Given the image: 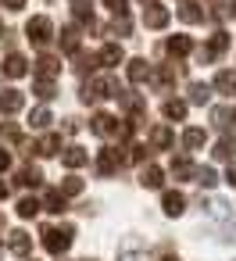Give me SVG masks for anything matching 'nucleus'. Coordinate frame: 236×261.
<instances>
[{"mask_svg":"<svg viewBox=\"0 0 236 261\" xmlns=\"http://www.w3.org/2000/svg\"><path fill=\"white\" fill-rule=\"evenodd\" d=\"M43 250L47 254H65L75 240V225L72 222H61V225H43Z\"/></svg>","mask_w":236,"mask_h":261,"instance_id":"1","label":"nucleus"},{"mask_svg":"<svg viewBox=\"0 0 236 261\" xmlns=\"http://www.w3.org/2000/svg\"><path fill=\"white\" fill-rule=\"evenodd\" d=\"M122 93V86H118V79H111V75H93V79H86L83 83V104H97V100H104V97H118Z\"/></svg>","mask_w":236,"mask_h":261,"instance_id":"2","label":"nucleus"},{"mask_svg":"<svg viewBox=\"0 0 236 261\" xmlns=\"http://www.w3.org/2000/svg\"><path fill=\"white\" fill-rule=\"evenodd\" d=\"M25 36H29V43L47 47V43L54 40V22H50L47 15H36V18H29V22H25Z\"/></svg>","mask_w":236,"mask_h":261,"instance_id":"3","label":"nucleus"},{"mask_svg":"<svg viewBox=\"0 0 236 261\" xmlns=\"http://www.w3.org/2000/svg\"><path fill=\"white\" fill-rule=\"evenodd\" d=\"M225 50H229V33H222V29H218V33H215V36L197 50V61H200V65H211V61H218Z\"/></svg>","mask_w":236,"mask_h":261,"instance_id":"4","label":"nucleus"},{"mask_svg":"<svg viewBox=\"0 0 236 261\" xmlns=\"http://www.w3.org/2000/svg\"><path fill=\"white\" fill-rule=\"evenodd\" d=\"M118 168H122V154L111 150V147H104V150L97 154V175H100V179H111Z\"/></svg>","mask_w":236,"mask_h":261,"instance_id":"5","label":"nucleus"},{"mask_svg":"<svg viewBox=\"0 0 236 261\" xmlns=\"http://www.w3.org/2000/svg\"><path fill=\"white\" fill-rule=\"evenodd\" d=\"M33 72H36V79L54 83V75L61 72V58H54V54H40V58L33 61Z\"/></svg>","mask_w":236,"mask_h":261,"instance_id":"6","label":"nucleus"},{"mask_svg":"<svg viewBox=\"0 0 236 261\" xmlns=\"http://www.w3.org/2000/svg\"><path fill=\"white\" fill-rule=\"evenodd\" d=\"M118 100H122V108L129 111V122H140V118H147V100H143L140 93H129V90H122V93H118Z\"/></svg>","mask_w":236,"mask_h":261,"instance_id":"7","label":"nucleus"},{"mask_svg":"<svg viewBox=\"0 0 236 261\" xmlns=\"http://www.w3.org/2000/svg\"><path fill=\"white\" fill-rule=\"evenodd\" d=\"M90 129H93L97 136H108V140H111V136H118V118L108 115V111H97L93 122H90Z\"/></svg>","mask_w":236,"mask_h":261,"instance_id":"8","label":"nucleus"},{"mask_svg":"<svg viewBox=\"0 0 236 261\" xmlns=\"http://www.w3.org/2000/svg\"><path fill=\"white\" fill-rule=\"evenodd\" d=\"M25 108V93L22 90H4L0 93V115H18Z\"/></svg>","mask_w":236,"mask_h":261,"instance_id":"9","label":"nucleus"},{"mask_svg":"<svg viewBox=\"0 0 236 261\" xmlns=\"http://www.w3.org/2000/svg\"><path fill=\"white\" fill-rule=\"evenodd\" d=\"M168 8H161L158 4V0H154V4H147V11H143V22H147V29H165L168 25Z\"/></svg>","mask_w":236,"mask_h":261,"instance_id":"10","label":"nucleus"},{"mask_svg":"<svg viewBox=\"0 0 236 261\" xmlns=\"http://www.w3.org/2000/svg\"><path fill=\"white\" fill-rule=\"evenodd\" d=\"M179 18H182L186 25H197V22L207 18V11L197 4V0H179Z\"/></svg>","mask_w":236,"mask_h":261,"instance_id":"11","label":"nucleus"},{"mask_svg":"<svg viewBox=\"0 0 236 261\" xmlns=\"http://www.w3.org/2000/svg\"><path fill=\"white\" fill-rule=\"evenodd\" d=\"M125 72H129V83H136V86H140V83H147V79L154 75V65H147V58H133Z\"/></svg>","mask_w":236,"mask_h":261,"instance_id":"12","label":"nucleus"},{"mask_svg":"<svg viewBox=\"0 0 236 261\" xmlns=\"http://www.w3.org/2000/svg\"><path fill=\"white\" fill-rule=\"evenodd\" d=\"M161 211H165V215H172V218H179V215L186 211V197H182L179 190H168V193L161 197Z\"/></svg>","mask_w":236,"mask_h":261,"instance_id":"13","label":"nucleus"},{"mask_svg":"<svg viewBox=\"0 0 236 261\" xmlns=\"http://www.w3.org/2000/svg\"><path fill=\"white\" fill-rule=\"evenodd\" d=\"M8 247H11V254H18V257H29L33 240H29L25 229H15V232H8Z\"/></svg>","mask_w":236,"mask_h":261,"instance_id":"14","label":"nucleus"},{"mask_svg":"<svg viewBox=\"0 0 236 261\" xmlns=\"http://www.w3.org/2000/svg\"><path fill=\"white\" fill-rule=\"evenodd\" d=\"M4 75H8V79H22V75H29V61H25L22 54H8V58H4Z\"/></svg>","mask_w":236,"mask_h":261,"instance_id":"15","label":"nucleus"},{"mask_svg":"<svg viewBox=\"0 0 236 261\" xmlns=\"http://www.w3.org/2000/svg\"><path fill=\"white\" fill-rule=\"evenodd\" d=\"M86 161H90V154H86L79 143H72V147L61 150V165H65V168H83Z\"/></svg>","mask_w":236,"mask_h":261,"instance_id":"16","label":"nucleus"},{"mask_svg":"<svg viewBox=\"0 0 236 261\" xmlns=\"http://www.w3.org/2000/svg\"><path fill=\"white\" fill-rule=\"evenodd\" d=\"M125 61V50L118 47V43H108L100 54H97V65H104V68H115V65H122Z\"/></svg>","mask_w":236,"mask_h":261,"instance_id":"17","label":"nucleus"},{"mask_svg":"<svg viewBox=\"0 0 236 261\" xmlns=\"http://www.w3.org/2000/svg\"><path fill=\"white\" fill-rule=\"evenodd\" d=\"M72 15H75V22H79V25H86V29H97V18H93V8H90V0H75V4H72Z\"/></svg>","mask_w":236,"mask_h":261,"instance_id":"18","label":"nucleus"},{"mask_svg":"<svg viewBox=\"0 0 236 261\" xmlns=\"http://www.w3.org/2000/svg\"><path fill=\"white\" fill-rule=\"evenodd\" d=\"M165 50H168L172 58H186V54L193 50V40H190V36H182V33H179V36H168Z\"/></svg>","mask_w":236,"mask_h":261,"instance_id":"19","label":"nucleus"},{"mask_svg":"<svg viewBox=\"0 0 236 261\" xmlns=\"http://www.w3.org/2000/svg\"><path fill=\"white\" fill-rule=\"evenodd\" d=\"M150 79L158 83V90H161V93H168V90L175 86V79H179V68H175V65H165V68H161V72H154Z\"/></svg>","mask_w":236,"mask_h":261,"instance_id":"20","label":"nucleus"},{"mask_svg":"<svg viewBox=\"0 0 236 261\" xmlns=\"http://www.w3.org/2000/svg\"><path fill=\"white\" fill-rule=\"evenodd\" d=\"M172 143H175V136H172L168 125H154V129H150V147H154V150H168Z\"/></svg>","mask_w":236,"mask_h":261,"instance_id":"21","label":"nucleus"},{"mask_svg":"<svg viewBox=\"0 0 236 261\" xmlns=\"http://www.w3.org/2000/svg\"><path fill=\"white\" fill-rule=\"evenodd\" d=\"M15 182H18V186H25V190H36V186L43 182V172H40V168H33V165H25V168H18Z\"/></svg>","mask_w":236,"mask_h":261,"instance_id":"22","label":"nucleus"},{"mask_svg":"<svg viewBox=\"0 0 236 261\" xmlns=\"http://www.w3.org/2000/svg\"><path fill=\"white\" fill-rule=\"evenodd\" d=\"M211 154H215V161H236V136H222Z\"/></svg>","mask_w":236,"mask_h":261,"instance_id":"23","label":"nucleus"},{"mask_svg":"<svg viewBox=\"0 0 236 261\" xmlns=\"http://www.w3.org/2000/svg\"><path fill=\"white\" fill-rule=\"evenodd\" d=\"M33 150H36L40 158H54V154L61 150V136H54V133H50V136L36 140V143H33Z\"/></svg>","mask_w":236,"mask_h":261,"instance_id":"24","label":"nucleus"},{"mask_svg":"<svg viewBox=\"0 0 236 261\" xmlns=\"http://www.w3.org/2000/svg\"><path fill=\"white\" fill-rule=\"evenodd\" d=\"M161 182H165V172H161L158 165H147V168L140 172V186H147V190H161Z\"/></svg>","mask_w":236,"mask_h":261,"instance_id":"25","label":"nucleus"},{"mask_svg":"<svg viewBox=\"0 0 236 261\" xmlns=\"http://www.w3.org/2000/svg\"><path fill=\"white\" fill-rule=\"evenodd\" d=\"M40 207H47L50 215H65L68 211V197H61V190H47V200Z\"/></svg>","mask_w":236,"mask_h":261,"instance_id":"26","label":"nucleus"},{"mask_svg":"<svg viewBox=\"0 0 236 261\" xmlns=\"http://www.w3.org/2000/svg\"><path fill=\"white\" fill-rule=\"evenodd\" d=\"M161 111H165V118H172V122H182V118H186V111H190V108H186V100H179V97H168V100H165V108H161Z\"/></svg>","mask_w":236,"mask_h":261,"instance_id":"27","label":"nucleus"},{"mask_svg":"<svg viewBox=\"0 0 236 261\" xmlns=\"http://www.w3.org/2000/svg\"><path fill=\"white\" fill-rule=\"evenodd\" d=\"M58 40H61V50H65V54H79V50H83V47H79V33H75L72 25H68V29H61V36H58Z\"/></svg>","mask_w":236,"mask_h":261,"instance_id":"28","label":"nucleus"},{"mask_svg":"<svg viewBox=\"0 0 236 261\" xmlns=\"http://www.w3.org/2000/svg\"><path fill=\"white\" fill-rule=\"evenodd\" d=\"M193 172H197V165L190 158H172V175L175 179H193Z\"/></svg>","mask_w":236,"mask_h":261,"instance_id":"29","label":"nucleus"},{"mask_svg":"<svg viewBox=\"0 0 236 261\" xmlns=\"http://www.w3.org/2000/svg\"><path fill=\"white\" fill-rule=\"evenodd\" d=\"M15 211H18V218H36V215H40V200H36V197H22Z\"/></svg>","mask_w":236,"mask_h":261,"instance_id":"30","label":"nucleus"},{"mask_svg":"<svg viewBox=\"0 0 236 261\" xmlns=\"http://www.w3.org/2000/svg\"><path fill=\"white\" fill-rule=\"evenodd\" d=\"M211 18L225 22V18H236V0H222V4H215V11H207Z\"/></svg>","mask_w":236,"mask_h":261,"instance_id":"31","label":"nucleus"},{"mask_svg":"<svg viewBox=\"0 0 236 261\" xmlns=\"http://www.w3.org/2000/svg\"><path fill=\"white\" fill-rule=\"evenodd\" d=\"M190 100L193 104H207L211 100V86L207 83H190Z\"/></svg>","mask_w":236,"mask_h":261,"instance_id":"32","label":"nucleus"},{"mask_svg":"<svg viewBox=\"0 0 236 261\" xmlns=\"http://www.w3.org/2000/svg\"><path fill=\"white\" fill-rule=\"evenodd\" d=\"M182 147L186 150H200L204 147V129H186L182 133Z\"/></svg>","mask_w":236,"mask_h":261,"instance_id":"33","label":"nucleus"},{"mask_svg":"<svg viewBox=\"0 0 236 261\" xmlns=\"http://www.w3.org/2000/svg\"><path fill=\"white\" fill-rule=\"evenodd\" d=\"M193 182H200L204 190H211V186H218V172L215 168H197L193 172Z\"/></svg>","mask_w":236,"mask_h":261,"instance_id":"34","label":"nucleus"},{"mask_svg":"<svg viewBox=\"0 0 236 261\" xmlns=\"http://www.w3.org/2000/svg\"><path fill=\"white\" fill-rule=\"evenodd\" d=\"M215 90H222V93L232 97V93H236V75H232V72H218V75H215Z\"/></svg>","mask_w":236,"mask_h":261,"instance_id":"35","label":"nucleus"},{"mask_svg":"<svg viewBox=\"0 0 236 261\" xmlns=\"http://www.w3.org/2000/svg\"><path fill=\"white\" fill-rule=\"evenodd\" d=\"M72 58H75V72H79V75H86V68H90V72L97 68V58L86 54V50H79V54H72Z\"/></svg>","mask_w":236,"mask_h":261,"instance_id":"36","label":"nucleus"},{"mask_svg":"<svg viewBox=\"0 0 236 261\" xmlns=\"http://www.w3.org/2000/svg\"><path fill=\"white\" fill-rule=\"evenodd\" d=\"M33 93H36L40 100H54V97H58L54 83H47V79H36V83H33Z\"/></svg>","mask_w":236,"mask_h":261,"instance_id":"37","label":"nucleus"},{"mask_svg":"<svg viewBox=\"0 0 236 261\" xmlns=\"http://www.w3.org/2000/svg\"><path fill=\"white\" fill-rule=\"evenodd\" d=\"M50 122H54V115H50L47 108H36V111L29 115V125H33V129H47Z\"/></svg>","mask_w":236,"mask_h":261,"instance_id":"38","label":"nucleus"},{"mask_svg":"<svg viewBox=\"0 0 236 261\" xmlns=\"http://www.w3.org/2000/svg\"><path fill=\"white\" fill-rule=\"evenodd\" d=\"M79 193H83V179L79 175H68L61 182V197H79Z\"/></svg>","mask_w":236,"mask_h":261,"instance_id":"39","label":"nucleus"},{"mask_svg":"<svg viewBox=\"0 0 236 261\" xmlns=\"http://www.w3.org/2000/svg\"><path fill=\"white\" fill-rule=\"evenodd\" d=\"M229 118H236V115H232V108H215V111H211V122H215L218 129H225V125H229Z\"/></svg>","mask_w":236,"mask_h":261,"instance_id":"40","label":"nucleus"},{"mask_svg":"<svg viewBox=\"0 0 236 261\" xmlns=\"http://www.w3.org/2000/svg\"><path fill=\"white\" fill-rule=\"evenodd\" d=\"M147 154H150V147H143V143H133V147H129V154L122 158V165H125V161H143Z\"/></svg>","mask_w":236,"mask_h":261,"instance_id":"41","label":"nucleus"},{"mask_svg":"<svg viewBox=\"0 0 236 261\" xmlns=\"http://www.w3.org/2000/svg\"><path fill=\"white\" fill-rule=\"evenodd\" d=\"M0 140H8V143H22V133H18L15 125H8V122H4V125H0Z\"/></svg>","mask_w":236,"mask_h":261,"instance_id":"42","label":"nucleus"},{"mask_svg":"<svg viewBox=\"0 0 236 261\" xmlns=\"http://www.w3.org/2000/svg\"><path fill=\"white\" fill-rule=\"evenodd\" d=\"M115 33H122V36H129V33H133V22H129V15H115Z\"/></svg>","mask_w":236,"mask_h":261,"instance_id":"43","label":"nucleus"},{"mask_svg":"<svg viewBox=\"0 0 236 261\" xmlns=\"http://www.w3.org/2000/svg\"><path fill=\"white\" fill-rule=\"evenodd\" d=\"M104 4H108L115 15H129V0H104Z\"/></svg>","mask_w":236,"mask_h":261,"instance_id":"44","label":"nucleus"},{"mask_svg":"<svg viewBox=\"0 0 236 261\" xmlns=\"http://www.w3.org/2000/svg\"><path fill=\"white\" fill-rule=\"evenodd\" d=\"M11 168V154L8 150H0V172H8Z\"/></svg>","mask_w":236,"mask_h":261,"instance_id":"45","label":"nucleus"},{"mask_svg":"<svg viewBox=\"0 0 236 261\" xmlns=\"http://www.w3.org/2000/svg\"><path fill=\"white\" fill-rule=\"evenodd\" d=\"M4 8H8V11H22V8H25V0H4Z\"/></svg>","mask_w":236,"mask_h":261,"instance_id":"46","label":"nucleus"},{"mask_svg":"<svg viewBox=\"0 0 236 261\" xmlns=\"http://www.w3.org/2000/svg\"><path fill=\"white\" fill-rule=\"evenodd\" d=\"M225 182H229V186H236V165H229V175H225Z\"/></svg>","mask_w":236,"mask_h":261,"instance_id":"47","label":"nucleus"},{"mask_svg":"<svg viewBox=\"0 0 236 261\" xmlns=\"http://www.w3.org/2000/svg\"><path fill=\"white\" fill-rule=\"evenodd\" d=\"M8 193H11V186H8V182H4V179H0V200H4V197H8Z\"/></svg>","mask_w":236,"mask_h":261,"instance_id":"48","label":"nucleus"},{"mask_svg":"<svg viewBox=\"0 0 236 261\" xmlns=\"http://www.w3.org/2000/svg\"><path fill=\"white\" fill-rule=\"evenodd\" d=\"M161 261H179V257H172V254H168V257H161Z\"/></svg>","mask_w":236,"mask_h":261,"instance_id":"49","label":"nucleus"},{"mask_svg":"<svg viewBox=\"0 0 236 261\" xmlns=\"http://www.w3.org/2000/svg\"><path fill=\"white\" fill-rule=\"evenodd\" d=\"M0 36H4V22H0Z\"/></svg>","mask_w":236,"mask_h":261,"instance_id":"50","label":"nucleus"},{"mask_svg":"<svg viewBox=\"0 0 236 261\" xmlns=\"http://www.w3.org/2000/svg\"><path fill=\"white\" fill-rule=\"evenodd\" d=\"M143 4H154V0H143Z\"/></svg>","mask_w":236,"mask_h":261,"instance_id":"51","label":"nucleus"},{"mask_svg":"<svg viewBox=\"0 0 236 261\" xmlns=\"http://www.w3.org/2000/svg\"><path fill=\"white\" fill-rule=\"evenodd\" d=\"M0 247H4V240H0Z\"/></svg>","mask_w":236,"mask_h":261,"instance_id":"52","label":"nucleus"}]
</instances>
